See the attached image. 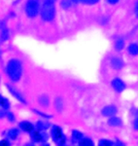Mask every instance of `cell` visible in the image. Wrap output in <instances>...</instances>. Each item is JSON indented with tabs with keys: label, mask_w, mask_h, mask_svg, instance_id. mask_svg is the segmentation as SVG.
<instances>
[{
	"label": "cell",
	"mask_w": 138,
	"mask_h": 146,
	"mask_svg": "<svg viewBox=\"0 0 138 146\" xmlns=\"http://www.w3.org/2000/svg\"><path fill=\"white\" fill-rule=\"evenodd\" d=\"M22 64L18 60H11L7 64V72L13 81H18L22 76Z\"/></svg>",
	"instance_id": "cell-1"
},
{
	"label": "cell",
	"mask_w": 138,
	"mask_h": 146,
	"mask_svg": "<svg viewBox=\"0 0 138 146\" xmlns=\"http://www.w3.org/2000/svg\"><path fill=\"white\" fill-rule=\"evenodd\" d=\"M55 16V8L53 4L44 3L41 10V17L46 22H51Z\"/></svg>",
	"instance_id": "cell-2"
},
{
	"label": "cell",
	"mask_w": 138,
	"mask_h": 146,
	"mask_svg": "<svg viewBox=\"0 0 138 146\" xmlns=\"http://www.w3.org/2000/svg\"><path fill=\"white\" fill-rule=\"evenodd\" d=\"M39 0H27L26 6H25V12L29 18H34L37 16L39 12Z\"/></svg>",
	"instance_id": "cell-3"
},
{
	"label": "cell",
	"mask_w": 138,
	"mask_h": 146,
	"mask_svg": "<svg viewBox=\"0 0 138 146\" xmlns=\"http://www.w3.org/2000/svg\"><path fill=\"white\" fill-rule=\"evenodd\" d=\"M112 86H113V88L115 89L117 92H121L125 90V83H123L121 79L113 80V81H112Z\"/></svg>",
	"instance_id": "cell-4"
},
{
	"label": "cell",
	"mask_w": 138,
	"mask_h": 146,
	"mask_svg": "<svg viewBox=\"0 0 138 146\" xmlns=\"http://www.w3.org/2000/svg\"><path fill=\"white\" fill-rule=\"evenodd\" d=\"M117 113V109L115 106H112V105H109V106H106L102 109V114L104 116H107V117H111V116H114Z\"/></svg>",
	"instance_id": "cell-5"
},
{
	"label": "cell",
	"mask_w": 138,
	"mask_h": 146,
	"mask_svg": "<svg viewBox=\"0 0 138 146\" xmlns=\"http://www.w3.org/2000/svg\"><path fill=\"white\" fill-rule=\"evenodd\" d=\"M52 135H53V139H55V141H58L60 138L62 137V136H63L61 129L58 128V127H53V129H52Z\"/></svg>",
	"instance_id": "cell-6"
},
{
	"label": "cell",
	"mask_w": 138,
	"mask_h": 146,
	"mask_svg": "<svg viewBox=\"0 0 138 146\" xmlns=\"http://www.w3.org/2000/svg\"><path fill=\"white\" fill-rule=\"evenodd\" d=\"M20 127L22 128L23 131H28V133H31L32 131H33V125L31 123H29V122H22V123L20 124Z\"/></svg>",
	"instance_id": "cell-7"
},
{
	"label": "cell",
	"mask_w": 138,
	"mask_h": 146,
	"mask_svg": "<svg viewBox=\"0 0 138 146\" xmlns=\"http://www.w3.org/2000/svg\"><path fill=\"white\" fill-rule=\"evenodd\" d=\"M112 65H113V67L116 68V69H121V68L123 67V62H121L120 58H114L113 60H112Z\"/></svg>",
	"instance_id": "cell-8"
},
{
	"label": "cell",
	"mask_w": 138,
	"mask_h": 146,
	"mask_svg": "<svg viewBox=\"0 0 138 146\" xmlns=\"http://www.w3.org/2000/svg\"><path fill=\"white\" fill-rule=\"evenodd\" d=\"M8 88H9V90H10V92L12 93V95H13V96H15L16 98H17L18 100H20V101H22V102L25 103V100H23V98H22V96H20L18 93H17V92H16V90H14V89H12L10 86H8Z\"/></svg>",
	"instance_id": "cell-9"
},
{
	"label": "cell",
	"mask_w": 138,
	"mask_h": 146,
	"mask_svg": "<svg viewBox=\"0 0 138 146\" xmlns=\"http://www.w3.org/2000/svg\"><path fill=\"white\" fill-rule=\"evenodd\" d=\"M31 136L32 138H33L34 141H36V142H39V141L42 140V135H40V133L37 131H32V133H31Z\"/></svg>",
	"instance_id": "cell-10"
},
{
	"label": "cell",
	"mask_w": 138,
	"mask_h": 146,
	"mask_svg": "<svg viewBox=\"0 0 138 146\" xmlns=\"http://www.w3.org/2000/svg\"><path fill=\"white\" fill-rule=\"evenodd\" d=\"M128 52H129L131 55L136 56L138 54V47L136 44H131V45L128 47Z\"/></svg>",
	"instance_id": "cell-11"
},
{
	"label": "cell",
	"mask_w": 138,
	"mask_h": 146,
	"mask_svg": "<svg viewBox=\"0 0 138 146\" xmlns=\"http://www.w3.org/2000/svg\"><path fill=\"white\" fill-rule=\"evenodd\" d=\"M109 124L111 125V126H120L121 124V121L118 117H112V118L109 120Z\"/></svg>",
	"instance_id": "cell-12"
},
{
	"label": "cell",
	"mask_w": 138,
	"mask_h": 146,
	"mask_svg": "<svg viewBox=\"0 0 138 146\" xmlns=\"http://www.w3.org/2000/svg\"><path fill=\"white\" fill-rule=\"evenodd\" d=\"M18 135V131L17 129H12L9 131V133H8V135L11 139H15V138H17Z\"/></svg>",
	"instance_id": "cell-13"
},
{
	"label": "cell",
	"mask_w": 138,
	"mask_h": 146,
	"mask_svg": "<svg viewBox=\"0 0 138 146\" xmlns=\"http://www.w3.org/2000/svg\"><path fill=\"white\" fill-rule=\"evenodd\" d=\"M123 46H125V42H123V39H119V40H117L116 41V43H115V48L117 49V50H121V49L123 48Z\"/></svg>",
	"instance_id": "cell-14"
},
{
	"label": "cell",
	"mask_w": 138,
	"mask_h": 146,
	"mask_svg": "<svg viewBox=\"0 0 138 146\" xmlns=\"http://www.w3.org/2000/svg\"><path fill=\"white\" fill-rule=\"evenodd\" d=\"M72 136H73V139L74 140H79L83 138V135L78 131H73V133H72Z\"/></svg>",
	"instance_id": "cell-15"
},
{
	"label": "cell",
	"mask_w": 138,
	"mask_h": 146,
	"mask_svg": "<svg viewBox=\"0 0 138 146\" xmlns=\"http://www.w3.org/2000/svg\"><path fill=\"white\" fill-rule=\"evenodd\" d=\"M0 105H2L4 108H9V101L6 100V98H2L1 96H0Z\"/></svg>",
	"instance_id": "cell-16"
},
{
	"label": "cell",
	"mask_w": 138,
	"mask_h": 146,
	"mask_svg": "<svg viewBox=\"0 0 138 146\" xmlns=\"http://www.w3.org/2000/svg\"><path fill=\"white\" fill-rule=\"evenodd\" d=\"M80 146H93V143L92 141L90 139H83L80 142Z\"/></svg>",
	"instance_id": "cell-17"
},
{
	"label": "cell",
	"mask_w": 138,
	"mask_h": 146,
	"mask_svg": "<svg viewBox=\"0 0 138 146\" xmlns=\"http://www.w3.org/2000/svg\"><path fill=\"white\" fill-rule=\"evenodd\" d=\"M98 145H99V146H112V145H113V143H112L110 140L101 139L99 141V143H98Z\"/></svg>",
	"instance_id": "cell-18"
},
{
	"label": "cell",
	"mask_w": 138,
	"mask_h": 146,
	"mask_svg": "<svg viewBox=\"0 0 138 146\" xmlns=\"http://www.w3.org/2000/svg\"><path fill=\"white\" fill-rule=\"evenodd\" d=\"M61 7L64 9H68L71 7V2H70V0H62L61 1Z\"/></svg>",
	"instance_id": "cell-19"
},
{
	"label": "cell",
	"mask_w": 138,
	"mask_h": 146,
	"mask_svg": "<svg viewBox=\"0 0 138 146\" xmlns=\"http://www.w3.org/2000/svg\"><path fill=\"white\" fill-rule=\"evenodd\" d=\"M8 38H9V31L7 29H4L1 33V39L3 40V41H5V40H7Z\"/></svg>",
	"instance_id": "cell-20"
},
{
	"label": "cell",
	"mask_w": 138,
	"mask_h": 146,
	"mask_svg": "<svg viewBox=\"0 0 138 146\" xmlns=\"http://www.w3.org/2000/svg\"><path fill=\"white\" fill-rule=\"evenodd\" d=\"M85 4H88V5H93V4H96L97 2H99V0H81Z\"/></svg>",
	"instance_id": "cell-21"
},
{
	"label": "cell",
	"mask_w": 138,
	"mask_h": 146,
	"mask_svg": "<svg viewBox=\"0 0 138 146\" xmlns=\"http://www.w3.org/2000/svg\"><path fill=\"white\" fill-rule=\"evenodd\" d=\"M37 128L39 129H46L48 128V125L42 123V122H38V123H37Z\"/></svg>",
	"instance_id": "cell-22"
},
{
	"label": "cell",
	"mask_w": 138,
	"mask_h": 146,
	"mask_svg": "<svg viewBox=\"0 0 138 146\" xmlns=\"http://www.w3.org/2000/svg\"><path fill=\"white\" fill-rule=\"evenodd\" d=\"M0 146H10V142L8 140L4 139V140H1L0 141Z\"/></svg>",
	"instance_id": "cell-23"
},
{
	"label": "cell",
	"mask_w": 138,
	"mask_h": 146,
	"mask_svg": "<svg viewBox=\"0 0 138 146\" xmlns=\"http://www.w3.org/2000/svg\"><path fill=\"white\" fill-rule=\"evenodd\" d=\"M55 0H44V3H48V4H55Z\"/></svg>",
	"instance_id": "cell-24"
},
{
	"label": "cell",
	"mask_w": 138,
	"mask_h": 146,
	"mask_svg": "<svg viewBox=\"0 0 138 146\" xmlns=\"http://www.w3.org/2000/svg\"><path fill=\"white\" fill-rule=\"evenodd\" d=\"M7 116H8V119L10 120V121H13L14 120L13 114H11V113H7Z\"/></svg>",
	"instance_id": "cell-25"
},
{
	"label": "cell",
	"mask_w": 138,
	"mask_h": 146,
	"mask_svg": "<svg viewBox=\"0 0 138 146\" xmlns=\"http://www.w3.org/2000/svg\"><path fill=\"white\" fill-rule=\"evenodd\" d=\"M118 1L119 0H108V2L110 4H116V3H118Z\"/></svg>",
	"instance_id": "cell-26"
},
{
	"label": "cell",
	"mask_w": 138,
	"mask_h": 146,
	"mask_svg": "<svg viewBox=\"0 0 138 146\" xmlns=\"http://www.w3.org/2000/svg\"><path fill=\"white\" fill-rule=\"evenodd\" d=\"M116 146H125V144H123V143H121V142H118L116 144Z\"/></svg>",
	"instance_id": "cell-27"
},
{
	"label": "cell",
	"mask_w": 138,
	"mask_h": 146,
	"mask_svg": "<svg viewBox=\"0 0 138 146\" xmlns=\"http://www.w3.org/2000/svg\"><path fill=\"white\" fill-rule=\"evenodd\" d=\"M73 2H75V3H78V2H80L81 0H72Z\"/></svg>",
	"instance_id": "cell-28"
}]
</instances>
